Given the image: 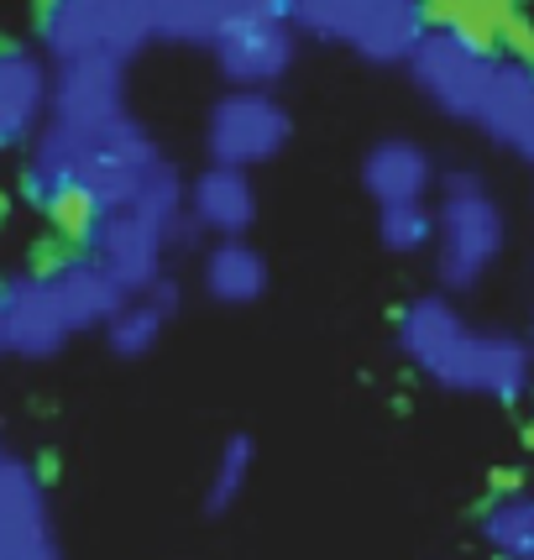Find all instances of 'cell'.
<instances>
[{
  "label": "cell",
  "mask_w": 534,
  "mask_h": 560,
  "mask_svg": "<svg viewBox=\"0 0 534 560\" xmlns=\"http://www.w3.org/2000/svg\"><path fill=\"white\" fill-rule=\"evenodd\" d=\"M220 22H225V0H152V26L169 43L210 48Z\"/></svg>",
  "instance_id": "cell-20"
},
{
  "label": "cell",
  "mask_w": 534,
  "mask_h": 560,
  "mask_svg": "<svg viewBox=\"0 0 534 560\" xmlns=\"http://www.w3.org/2000/svg\"><path fill=\"white\" fill-rule=\"evenodd\" d=\"M252 462H257V445H252V440H246V435H231V440H225V451H220L216 471H210V488H205V513H210V518H220V513H225L246 492Z\"/></svg>",
  "instance_id": "cell-23"
},
{
  "label": "cell",
  "mask_w": 534,
  "mask_h": 560,
  "mask_svg": "<svg viewBox=\"0 0 534 560\" xmlns=\"http://www.w3.org/2000/svg\"><path fill=\"white\" fill-rule=\"evenodd\" d=\"M0 357H5V325H0Z\"/></svg>",
  "instance_id": "cell-24"
},
{
  "label": "cell",
  "mask_w": 534,
  "mask_h": 560,
  "mask_svg": "<svg viewBox=\"0 0 534 560\" xmlns=\"http://www.w3.org/2000/svg\"><path fill=\"white\" fill-rule=\"evenodd\" d=\"M378 242L398 252V257H414L436 242V210L425 199H398V205H378Z\"/></svg>",
  "instance_id": "cell-21"
},
{
  "label": "cell",
  "mask_w": 534,
  "mask_h": 560,
  "mask_svg": "<svg viewBox=\"0 0 534 560\" xmlns=\"http://www.w3.org/2000/svg\"><path fill=\"white\" fill-rule=\"evenodd\" d=\"M0 220H5V199H0Z\"/></svg>",
  "instance_id": "cell-25"
},
{
  "label": "cell",
  "mask_w": 534,
  "mask_h": 560,
  "mask_svg": "<svg viewBox=\"0 0 534 560\" xmlns=\"http://www.w3.org/2000/svg\"><path fill=\"white\" fill-rule=\"evenodd\" d=\"M0 325H5V357H26V362L58 357L73 336L48 272H16L0 283Z\"/></svg>",
  "instance_id": "cell-8"
},
{
  "label": "cell",
  "mask_w": 534,
  "mask_h": 560,
  "mask_svg": "<svg viewBox=\"0 0 534 560\" xmlns=\"http://www.w3.org/2000/svg\"><path fill=\"white\" fill-rule=\"evenodd\" d=\"M48 278H53L58 304H63V315H69V325H73V336H79V330H100V325L131 299V293H126L111 272H100L90 257H63L58 268H48Z\"/></svg>",
  "instance_id": "cell-15"
},
{
  "label": "cell",
  "mask_w": 534,
  "mask_h": 560,
  "mask_svg": "<svg viewBox=\"0 0 534 560\" xmlns=\"http://www.w3.org/2000/svg\"><path fill=\"white\" fill-rule=\"evenodd\" d=\"M0 560H53L43 498L32 488V477L11 462H0Z\"/></svg>",
  "instance_id": "cell-14"
},
{
  "label": "cell",
  "mask_w": 534,
  "mask_h": 560,
  "mask_svg": "<svg viewBox=\"0 0 534 560\" xmlns=\"http://www.w3.org/2000/svg\"><path fill=\"white\" fill-rule=\"evenodd\" d=\"M509 225L477 173H445L436 205V278L445 293H472L503 257Z\"/></svg>",
  "instance_id": "cell-2"
},
{
  "label": "cell",
  "mask_w": 534,
  "mask_h": 560,
  "mask_svg": "<svg viewBox=\"0 0 534 560\" xmlns=\"http://www.w3.org/2000/svg\"><path fill=\"white\" fill-rule=\"evenodd\" d=\"M189 215L199 220V231H216V236H246L252 220H257V189L246 168H225L210 163L189 184Z\"/></svg>",
  "instance_id": "cell-13"
},
{
  "label": "cell",
  "mask_w": 534,
  "mask_h": 560,
  "mask_svg": "<svg viewBox=\"0 0 534 560\" xmlns=\"http://www.w3.org/2000/svg\"><path fill=\"white\" fill-rule=\"evenodd\" d=\"M398 351L445 393L519 404L534 388V346L509 330H477L445 293H425L404 304Z\"/></svg>",
  "instance_id": "cell-1"
},
{
  "label": "cell",
  "mask_w": 534,
  "mask_h": 560,
  "mask_svg": "<svg viewBox=\"0 0 534 560\" xmlns=\"http://www.w3.org/2000/svg\"><path fill=\"white\" fill-rule=\"evenodd\" d=\"M492 58H498V48H487V43H477V37H466V32H456V26H445V22H430L425 37L409 48L404 69H409L414 90L430 100L440 116L472 121L477 105H483Z\"/></svg>",
  "instance_id": "cell-5"
},
{
  "label": "cell",
  "mask_w": 534,
  "mask_h": 560,
  "mask_svg": "<svg viewBox=\"0 0 534 560\" xmlns=\"http://www.w3.org/2000/svg\"><path fill=\"white\" fill-rule=\"evenodd\" d=\"M205 293H210L216 304H231V310L257 304L267 293L263 252L246 246L242 236H220V246H210V257H205Z\"/></svg>",
  "instance_id": "cell-17"
},
{
  "label": "cell",
  "mask_w": 534,
  "mask_h": 560,
  "mask_svg": "<svg viewBox=\"0 0 534 560\" xmlns=\"http://www.w3.org/2000/svg\"><path fill=\"white\" fill-rule=\"evenodd\" d=\"M216 69L231 90H272L293 69V26L289 16L272 22H225L210 37Z\"/></svg>",
  "instance_id": "cell-9"
},
{
  "label": "cell",
  "mask_w": 534,
  "mask_h": 560,
  "mask_svg": "<svg viewBox=\"0 0 534 560\" xmlns=\"http://www.w3.org/2000/svg\"><path fill=\"white\" fill-rule=\"evenodd\" d=\"M48 84L53 73L37 52L0 43V152L37 137V126L48 116Z\"/></svg>",
  "instance_id": "cell-12"
},
{
  "label": "cell",
  "mask_w": 534,
  "mask_h": 560,
  "mask_svg": "<svg viewBox=\"0 0 534 560\" xmlns=\"http://www.w3.org/2000/svg\"><path fill=\"white\" fill-rule=\"evenodd\" d=\"M37 32H43L53 63L105 58L121 69L158 37L152 0H43Z\"/></svg>",
  "instance_id": "cell-4"
},
{
  "label": "cell",
  "mask_w": 534,
  "mask_h": 560,
  "mask_svg": "<svg viewBox=\"0 0 534 560\" xmlns=\"http://www.w3.org/2000/svg\"><path fill=\"white\" fill-rule=\"evenodd\" d=\"M289 110L267 90H231L225 100H216L210 126H205V147H210V163L225 168H257L272 163L283 147H289Z\"/></svg>",
  "instance_id": "cell-6"
},
{
  "label": "cell",
  "mask_w": 534,
  "mask_h": 560,
  "mask_svg": "<svg viewBox=\"0 0 534 560\" xmlns=\"http://www.w3.org/2000/svg\"><path fill=\"white\" fill-rule=\"evenodd\" d=\"M126 116V73L105 58H73L58 63L48 84V116L43 121L73 126V131H100V126Z\"/></svg>",
  "instance_id": "cell-10"
},
{
  "label": "cell",
  "mask_w": 534,
  "mask_h": 560,
  "mask_svg": "<svg viewBox=\"0 0 534 560\" xmlns=\"http://www.w3.org/2000/svg\"><path fill=\"white\" fill-rule=\"evenodd\" d=\"M0 462H5V456H0Z\"/></svg>",
  "instance_id": "cell-26"
},
{
  "label": "cell",
  "mask_w": 534,
  "mask_h": 560,
  "mask_svg": "<svg viewBox=\"0 0 534 560\" xmlns=\"http://www.w3.org/2000/svg\"><path fill=\"white\" fill-rule=\"evenodd\" d=\"M477 535L492 560H534V492H492L477 513Z\"/></svg>",
  "instance_id": "cell-18"
},
{
  "label": "cell",
  "mask_w": 534,
  "mask_h": 560,
  "mask_svg": "<svg viewBox=\"0 0 534 560\" xmlns=\"http://www.w3.org/2000/svg\"><path fill=\"white\" fill-rule=\"evenodd\" d=\"M472 126H483L498 147H509L513 158H524L534 168V58L519 52H498L492 73H487L483 105Z\"/></svg>",
  "instance_id": "cell-11"
},
{
  "label": "cell",
  "mask_w": 534,
  "mask_h": 560,
  "mask_svg": "<svg viewBox=\"0 0 534 560\" xmlns=\"http://www.w3.org/2000/svg\"><path fill=\"white\" fill-rule=\"evenodd\" d=\"M163 231L142 215V210H131V205H116V210H100L90 220V231H84V257L95 262L100 272H111L126 293H142L158 272H163Z\"/></svg>",
  "instance_id": "cell-7"
},
{
  "label": "cell",
  "mask_w": 534,
  "mask_h": 560,
  "mask_svg": "<svg viewBox=\"0 0 534 560\" xmlns=\"http://www.w3.org/2000/svg\"><path fill=\"white\" fill-rule=\"evenodd\" d=\"M362 184L378 205H398V199H425L436 184V163L430 152L409 137H388L362 158Z\"/></svg>",
  "instance_id": "cell-16"
},
{
  "label": "cell",
  "mask_w": 534,
  "mask_h": 560,
  "mask_svg": "<svg viewBox=\"0 0 534 560\" xmlns=\"http://www.w3.org/2000/svg\"><path fill=\"white\" fill-rule=\"evenodd\" d=\"M163 325H169V315L163 310H152L142 293H131L116 315L105 319L100 330H105V346L121 357V362H142L152 346L163 341Z\"/></svg>",
  "instance_id": "cell-19"
},
{
  "label": "cell",
  "mask_w": 534,
  "mask_h": 560,
  "mask_svg": "<svg viewBox=\"0 0 534 560\" xmlns=\"http://www.w3.org/2000/svg\"><path fill=\"white\" fill-rule=\"evenodd\" d=\"M513 16V0H430V22H445L477 37L487 48H498V26Z\"/></svg>",
  "instance_id": "cell-22"
},
{
  "label": "cell",
  "mask_w": 534,
  "mask_h": 560,
  "mask_svg": "<svg viewBox=\"0 0 534 560\" xmlns=\"http://www.w3.org/2000/svg\"><path fill=\"white\" fill-rule=\"evenodd\" d=\"M289 26L367 63H404L430 26V0H289Z\"/></svg>",
  "instance_id": "cell-3"
}]
</instances>
